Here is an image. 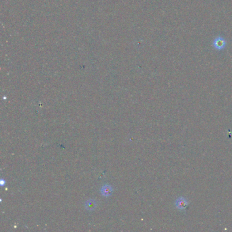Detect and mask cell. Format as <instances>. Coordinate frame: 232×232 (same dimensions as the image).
I'll use <instances>...</instances> for the list:
<instances>
[{"label": "cell", "mask_w": 232, "mask_h": 232, "mask_svg": "<svg viewBox=\"0 0 232 232\" xmlns=\"http://www.w3.org/2000/svg\"><path fill=\"white\" fill-rule=\"evenodd\" d=\"M111 193V189L109 187V186H106L104 187L103 189V193L104 195H106V196H108L110 195Z\"/></svg>", "instance_id": "cell-4"}, {"label": "cell", "mask_w": 232, "mask_h": 232, "mask_svg": "<svg viewBox=\"0 0 232 232\" xmlns=\"http://www.w3.org/2000/svg\"><path fill=\"white\" fill-rule=\"evenodd\" d=\"M190 204V201L186 199V197L181 196L178 197L175 200L174 205L176 209H178L181 212H185L186 208L189 206Z\"/></svg>", "instance_id": "cell-1"}, {"label": "cell", "mask_w": 232, "mask_h": 232, "mask_svg": "<svg viewBox=\"0 0 232 232\" xmlns=\"http://www.w3.org/2000/svg\"><path fill=\"white\" fill-rule=\"evenodd\" d=\"M226 44H227L226 40L221 36H218L215 37L212 42L213 47L217 51H221L224 49L226 46Z\"/></svg>", "instance_id": "cell-2"}, {"label": "cell", "mask_w": 232, "mask_h": 232, "mask_svg": "<svg viewBox=\"0 0 232 232\" xmlns=\"http://www.w3.org/2000/svg\"><path fill=\"white\" fill-rule=\"evenodd\" d=\"M95 205H96V204L94 200H89L87 202V205H86V206H87V208L88 210H93L95 208Z\"/></svg>", "instance_id": "cell-3"}]
</instances>
